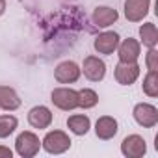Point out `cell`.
Returning <instances> with one entry per match:
<instances>
[{
    "label": "cell",
    "mask_w": 158,
    "mask_h": 158,
    "mask_svg": "<svg viewBox=\"0 0 158 158\" xmlns=\"http://www.w3.org/2000/svg\"><path fill=\"white\" fill-rule=\"evenodd\" d=\"M71 136L65 130H48L41 139V149H45L48 154H63L71 149Z\"/></svg>",
    "instance_id": "6da1fadb"
},
{
    "label": "cell",
    "mask_w": 158,
    "mask_h": 158,
    "mask_svg": "<svg viewBox=\"0 0 158 158\" xmlns=\"http://www.w3.org/2000/svg\"><path fill=\"white\" fill-rule=\"evenodd\" d=\"M50 102L61 112H73L78 108V91L73 88H54L50 91Z\"/></svg>",
    "instance_id": "7a4b0ae2"
},
{
    "label": "cell",
    "mask_w": 158,
    "mask_h": 158,
    "mask_svg": "<svg viewBox=\"0 0 158 158\" xmlns=\"http://www.w3.org/2000/svg\"><path fill=\"white\" fill-rule=\"evenodd\" d=\"M41 151V139L32 130H24L15 138V152L21 158H34Z\"/></svg>",
    "instance_id": "3957f363"
},
{
    "label": "cell",
    "mask_w": 158,
    "mask_h": 158,
    "mask_svg": "<svg viewBox=\"0 0 158 158\" xmlns=\"http://www.w3.org/2000/svg\"><path fill=\"white\" fill-rule=\"evenodd\" d=\"M134 121L143 128H152L158 125V108L151 102H138L132 110Z\"/></svg>",
    "instance_id": "277c9868"
},
{
    "label": "cell",
    "mask_w": 158,
    "mask_h": 158,
    "mask_svg": "<svg viewBox=\"0 0 158 158\" xmlns=\"http://www.w3.org/2000/svg\"><path fill=\"white\" fill-rule=\"evenodd\" d=\"M82 71H80V65L73 60H63L56 65L54 69V80L58 84H74L78 78H80Z\"/></svg>",
    "instance_id": "5b68a950"
},
{
    "label": "cell",
    "mask_w": 158,
    "mask_h": 158,
    "mask_svg": "<svg viewBox=\"0 0 158 158\" xmlns=\"http://www.w3.org/2000/svg\"><path fill=\"white\" fill-rule=\"evenodd\" d=\"M80 71L84 73V76L88 78L89 82H102L106 76V63L104 60H101L99 56H86L82 61Z\"/></svg>",
    "instance_id": "8992f818"
},
{
    "label": "cell",
    "mask_w": 158,
    "mask_h": 158,
    "mask_svg": "<svg viewBox=\"0 0 158 158\" xmlns=\"http://www.w3.org/2000/svg\"><path fill=\"white\" fill-rule=\"evenodd\" d=\"M139 73H141V67L139 63H123L119 61L114 69V78L119 86H132L138 78H139Z\"/></svg>",
    "instance_id": "52a82bcc"
},
{
    "label": "cell",
    "mask_w": 158,
    "mask_h": 158,
    "mask_svg": "<svg viewBox=\"0 0 158 158\" xmlns=\"http://www.w3.org/2000/svg\"><path fill=\"white\" fill-rule=\"evenodd\" d=\"M121 152L127 158H143L147 154V141L139 134H128L121 141Z\"/></svg>",
    "instance_id": "ba28073f"
},
{
    "label": "cell",
    "mask_w": 158,
    "mask_h": 158,
    "mask_svg": "<svg viewBox=\"0 0 158 158\" xmlns=\"http://www.w3.org/2000/svg\"><path fill=\"white\" fill-rule=\"evenodd\" d=\"M121 37L117 32L114 30H106V32H101L95 39H93V48L97 54H104V56H110L117 50V45H119Z\"/></svg>",
    "instance_id": "9c48e42d"
},
{
    "label": "cell",
    "mask_w": 158,
    "mask_h": 158,
    "mask_svg": "<svg viewBox=\"0 0 158 158\" xmlns=\"http://www.w3.org/2000/svg\"><path fill=\"white\" fill-rule=\"evenodd\" d=\"M117 58L119 61L123 63H136L141 56V45L138 39L134 37H127V39H121L119 45H117Z\"/></svg>",
    "instance_id": "30bf717a"
},
{
    "label": "cell",
    "mask_w": 158,
    "mask_h": 158,
    "mask_svg": "<svg viewBox=\"0 0 158 158\" xmlns=\"http://www.w3.org/2000/svg\"><path fill=\"white\" fill-rule=\"evenodd\" d=\"M125 19L128 23H141L151 10V0H125Z\"/></svg>",
    "instance_id": "8fae6325"
},
{
    "label": "cell",
    "mask_w": 158,
    "mask_h": 158,
    "mask_svg": "<svg viewBox=\"0 0 158 158\" xmlns=\"http://www.w3.org/2000/svg\"><path fill=\"white\" fill-rule=\"evenodd\" d=\"M26 119H28V125H30L32 128L45 130V128H48V127L52 125L54 115H52V110H50L48 106L39 104V106L30 108V112H28V117H26Z\"/></svg>",
    "instance_id": "7c38bea8"
},
{
    "label": "cell",
    "mask_w": 158,
    "mask_h": 158,
    "mask_svg": "<svg viewBox=\"0 0 158 158\" xmlns=\"http://www.w3.org/2000/svg\"><path fill=\"white\" fill-rule=\"evenodd\" d=\"M119 132V123L112 115H101L95 123V136L102 141H110L117 136Z\"/></svg>",
    "instance_id": "4fadbf2b"
},
{
    "label": "cell",
    "mask_w": 158,
    "mask_h": 158,
    "mask_svg": "<svg viewBox=\"0 0 158 158\" xmlns=\"http://www.w3.org/2000/svg\"><path fill=\"white\" fill-rule=\"evenodd\" d=\"M119 19V13L117 10L110 8V6H97L93 10V15H91V21L95 26L99 28H110L112 24H115Z\"/></svg>",
    "instance_id": "5bb4252c"
},
{
    "label": "cell",
    "mask_w": 158,
    "mask_h": 158,
    "mask_svg": "<svg viewBox=\"0 0 158 158\" xmlns=\"http://www.w3.org/2000/svg\"><path fill=\"white\" fill-rule=\"evenodd\" d=\"M23 104L19 93L10 88V86H0V110H4V112H15L19 110Z\"/></svg>",
    "instance_id": "9a60e30c"
},
{
    "label": "cell",
    "mask_w": 158,
    "mask_h": 158,
    "mask_svg": "<svg viewBox=\"0 0 158 158\" xmlns=\"http://www.w3.org/2000/svg\"><path fill=\"white\" fill-rule=\"evenodd\" d=\"M67 128L74 136H86L91 128V119L86 114H73L67 117Z\"/></svg>",
    "instance_id": "2e32d148"
},
{
    "label": "cell",
    "mask_w": 158,
    "mask_h": 158,
    "mask_svg": "<svg viewBox=\"0 0 158 158\" xmlns=\"http://www.w3.org/2000/svg\"><path fill=\"white\" fill-rule=\"evenodd\" d=\"M139 45L145 48H154L158 45V30L154 23H143L139 26Z\"/></svg>",
    "instance_id": "e0dca14e"
},
{
    "label": "cell",
    "mask_w": 158,
    "mask_h": 158,
    "mask_svg": "<svg viewBox=\"0 0 158 158\" xmlns=\"http://www.w3.org/2000/svg\"><path fill=\"white\" fill-rule=\"evenodd\" d=\"M99 104V95L91 88H82L78 89V108L82 110H91Z\"/></svg>",
    "instance_id": "ac0fdd59"
},
{
    "label": "cell",
    "mask_w": 158,
    "mask_h": 158,
    "mask_svg": "<svg viewBox=\"0 0 158 158\" xmlns=\"http://www.w3.org/2000/svg\"><path fill=\"white\" fill-rule=\"evenodd\" d=\"M19 127V119L11 114H0V139L10 138Z\"/></svg>",
    "instance_id": "d6986e66"
},
{
    "label": "cell",
    "mask_w": 158,
    "mask_h": 158,
    "mask_svg": "<svg viewBox=\"0 0 158 158\" xmlns=\"http://www.w3.org/2000/svg\"><path fill=\"white\" fill-rule=\"evenodd\" d=\"M141 91L151 99L158 97V71H147V74L143 76Z\"/></svg>",
    "instance_id": "ffe728a7"
},
{
    "label": "cell",
    "mask_w": 158,
    "mask_h": 158,
    "mask_svg": "<svg viewBox=\"0 0 158 158\" xmlns=\"http://www.w3.org/2000/svg\"><path fill=\"white\" fill-rule=\"evenodd\" d=\"M145 65H147L149 71H158V50H156V47L154 48H147Z\"/></svg>",
    "instance_id": "44dd1931"
},
{
    "label": "cell",
    "mask_w": 158,
    "mask_h": 158,
    "mask_svg": "<svg viewBox=\"0 0 158 158\" xmlns=\"http://www.w3.org/2000/svg\"><path fill=\"white\" fill-rule=\"evenodd\" d=\"M0 156H2V158H11V156H13V151H11L10 147L0 145Z\"/></svg>",
    "instance_id": "7402d4cb"
},
{
    "label": "cell",
    "mask_w": 158,
    "mask_h": 158,
    "mask_svg": "<svg viewBox=\"0 0 158 158\" xmlns=\"http://www.w3.org/2000/svg\"><path fill=\"white\" fill-rule=\"evenodd\" d=\"M6 13V0H0V17Z\"/></svg>",
    "instance_id": "603a6c76"
}]
</instances>
